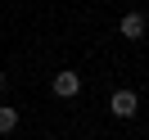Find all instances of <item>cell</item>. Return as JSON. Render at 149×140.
I'll return each mask as SVG.
<instances>
[{
	"label": "cell",
	"instance_id": "1",
	"mask_svg": "<svg viewBox=\"0 0 149 140\" xmlns=\"http://www.w3.org/2000/svg\"><path fill=\"white\" fill-rule=\"evenodd\" d=\"M50 91H54L59 100H72V95H81V72H72V68L54 72V77H50Z\"/></svg>",
	"mask_w": 149,
	"mask_h": 140
},
{
	"label": "cell",
	"instance_id": "4",
	"mask_svg": "<svg viewBox=\"0 0 149 140\" xmlns=\"http://www.w3.org/2000/svg\"><path fill=\"white\" fill-rule=\"evenodd\" d=\"M14 127H18V109H9V104H0V136H9Z\"/></svg>",
	"mask_w": 149,
	"mask_h": 140
},
{
	"label": "cell",
	"instance_id": "2",
	"mask_svg": "<svg viewBox=\"0 0 149 140\" xmlns=\"http://www.w3.org/2000/svg\"><path fill=\"white\" fill-rule=\"evenodd\" d=\"M109 113H113V118H122V122H127V118H136V113H140V100H136V91H113V100H109Z\"/></svg>",
	"mask_w": 149,
	"mask_h": 140
},
{
	"label": "cell",
	"instance_id": "5",
	"mask_svg": "<svg viewBox=\"0 0 149 140\" xmlns=\"http://www.w3.org/2000/svg\"><path fill=\"white\" fill-rule=\"evenodd\" d=\"M5 86H9V77H5V72H0V95H5Z\"/></svg>",
	"mask_w": 149,
	"mask_h": 140
},
{
	"label": "cell",
	"instance_id": "3",
	"mask_svg": "<svg viewBox=\"0 0 149 140\" xmlns=\"http://www.w3.org/2000/svg\"><path fill=\"white\" fill-rule=\"evenodd\" d=\"M118 27H122V36H127V41H140V36H145V14H127Z\"/></svg>",
	"mask_w": 149,
	"mask_h": 140
}]
</instances>
